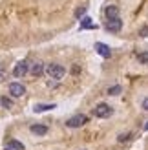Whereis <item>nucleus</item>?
<instances>
[{"label":"nucleus","instance_id":"f257e3e1","mask_svg":"<svg viewBox=\"0 0 148 150\" xmlns=\"http://www.w3.org/2000/svg\"><path fill=\"white\" fill-rule=\"evenodd\" d=\"M46 75L49 79H53V81H61L66 75V68L61 66V64H48L46 66Z\"/></svg>","mask_w":148,"mask_h":150},{"label":"nucleus","instance_id":"f03ea898","mask_svg":"<svg viewBox=\"0 0 148 150\" xmlns=\"http://www.w3.org/2000/svg\"><path fill=\"white\" fill-rule=\"evenodd\" d=\"M112 114H113V108L106 103H99V104H95V108H93V115L97 119H106Z\"/></svg>","mask_w":148,"mask_h":150},{"label":"nucleus","instance_id":"7ed1b4c3","mask_svg":"<svg viewBox=\"0 0 148 150\" xmlns=\"http://www.w3.org/2000/svg\"><path fill=\"white\" fill-rule=\"evenodd\" d=\"M86 123H88V115H84V114H77L70 119H66V126H68V128H80V126H84Z\"/></svg>","mask_w":148,"mask_h":150},{"label":"nucleus","instance_id":"20e7f679","mask_svg":"<svg viewBox=\"0 0 148 150\" xmlns=\"http://www.w3.org/2000/svg\"><path fill=\"white\" fill-rule=\"evenodd\" d=\"M29 70H31V68H29V62L27 61H18L17 64H15V68H13V75L17 79H20V77H24Z\"/></svg>","mask_w":148,"mask_h":150},{"label":"nucleus","instance_id":"39448f33","mask_svg":"<svg viewBox=\"0 0 148 150\" xmlns=\"http://www.w3.org/2000/svg\"><path fill=\"white\" fill-rule=\"evenodd\" d=\"M104 28H106V31H110V33H119L121 29H123V20H121V17L119 18H113V20H108Z\"/></svg>","mask_w":148,"mask_h":150},{"label":"nucleus","instance_id":"423d86ee","mask_svg":"<svg viewBox=\"0 0 148 150\" xmlns=\"http://www.w3.org/2000/svg\"><path fill=\"white\" fill-rule=\"evenodd\" d=\"M95 51L101 55V57H104V59H110L112 57V50H110V46H106L104 42H95Z\"/></svg>","mask_w":148,"mask_h":150},{"label":"nucleus","instance_id":"0eeeda50","mask_svg":"<svg viewBox=\"0 0 148 150\" xmlns=\"http://www.w3.org/2000/svg\"><path fill=\"white\" fill-rule=\"evenodd\" d=\"M9 93H11V97H22L26 93V88H24V84H20V82H11Z\"/></svg>","mask_w":148,"mask_h":150},{"label":"nucleus","instance_id":"6e6552de","mask_svg":"<svg viewBox=\"0 0 148 150\" xmlns=\"http://www.w3.org/2000/svg\"><path fill=\"white\" fill-rule=\"evenodd\" d=\"M29 71H31V75H35V77H40V75L46 71V64L40 62V61H37V62L31 64V70H29Z\"/></svg>","mask_w":148,"mask_h":150},{"label":"nucleus","instance_id":"1a4fd4ad","mask_svg":"<svg viewBox=\"0 0 148 150\" xmlns=\"http://www.w3.org/2000/svg\"><path fill=\"white\" fill-rule=\"evenodd\" d=\"M104 15H106V18H108V20L119 18V7H117V6H113V4L106 6V9H104Z\"/></svg>","mask_w":148,"mask_h":150},{"label":"nucleus","instance_id":"9d476101","mask_svg":"<svg viewBox=\"0 0 148 150\" xmlns=\"http://www.w3.org/2000/svg\"><path fill=\"white\" fill-rule=\"evenodd\" d=\"M29 130H31V134H35V136H46V134H48V126H44V125H31Z\"/></svg>","mask_w":148,"mask_h":150},{"label":"nucleus","instance_id":"9b49d317","mask_svg":"<svg viewBox=\"0 0 148 150\" xmlns=\"http://www.w3.org/2000/svg\"><path fill=\"white\" fill-rule=\"evenodd\" d=\"M53 108H57L55 103H51V104H42V103H39V104H35V106H33V112H35V114H42V112L53 110Z\"/></svg>","mask_w":148,"mask_h":150},{"label":"nucleus","instance_id":"f8f14e48","mask_svg":"<svg viewBox=\"0 0 148 150\" xmlns=\"http://www.w3.org/2000/svg\"><path fill=\"white\" fill-rule=\"evenodd\" d=\"M79 29H97V24H93L90 17H84L82 22H80V26H79Z\"/></svg>","mask_w":148,"mask_h":150},{"label":"nucleus","instance_id":"ddd939ff","mask_svg":"<svg viewBox=\"0 0 148 150\" xmlns=\"http://www.w3.org/2000/svg\"><path fill=\"white\" fill-rule=\"evenodd\" d=\"M0 106L2 108H13V99H9V97H0Z\"/></svg>","mask_w":148,"mask_h":150},{"label":"nucleus","instance_id":"4468645a","mask_svg":"<svg viewBox=\"0 0 148 150\" xmlns=\"http://www.w3.org/2000/svg\"><path fill=\"white\" fill-rule=\"evenodd\" d=\"M7 146H9V148H15V150H24V145H22L20 141H17V139H9Z\"/></svg>","mask_w":148,"mask_h":150},{"label":"nucleus","instance_id":"2eb2a0df","mask_svg":"<svg viewBox=\"0 0 148 150\" xmlns=\"http://www.w3.org/2000/svg\"><path fill=\"white\" fill-rule=\"evenodd\" d=\"M121 92H123V88H121L119 84H113V86H110V88H108V92H106V93H108V95H119Z\"/></svg>","mask_w":148,"mask_h":150},{"label":"nucleus","instance_id":"dca6fc26","mask_svg":"<svg viewBox=\"0 0 148 150\" xmlns=\"http://www.w3.org/2000/svg\"><path fill=\"white\" fill-rule=\"evenodd\" d=\"M132 136H134V134H132V132H126V134H121V136L117 137V141H119V143H126V141H130V139H132Z\"/></svg>","mask_w":148,"mask_h":150},{"label":"nucleus","instance_id":"f3484780","mask_svg":"<svg viewBox=\"0 0 148 150\" xmlns=\"http://www.w3.org/2000/svg\"><path fill=\"white\" fill-rule=\"evenodd\" d=\"M137 61L141 64H148V51H143V53H137Z\"/></svg>","mask_w":148,"mask_h":150},{"label":"nucleus","instance_id":"a211bd4d","mask_svg":"<svg viewBox=\"0 0 148 150\" xmlns=\"http://www.w3.org/2000/svg\"><path fill=\"white\" fill-rule=\"evenodd\" d=\"M139 37H148V26H143L139 29Z\"/></svg>","mask_w":148,"mask_h":150},{"label":"nucleus","instance_id":"6ab92c4d","mask_svg":"<svg viewBox=\"0 0 148 150\" xmlns=\"http://www.w3.org/2000/svg\"><path fill=\"white\" fill-rule=\"evenodd\" d=\"M84 13H86V7H79V9L75 11V17H77V18H80Z\"/></svg>","mask_w":148,"mask_h":150},{"label":"nucleus","instance_id":"aec40b11","mask_svg":"<svg viewBox=\"0 0 148 150\" xmlns=\"http://www.w3.org/2000/svg\"><path fill=\"white\" fill-rule=\"evenodd\" d=\"M141 108H143L144 112H148V97H144V99L141 101Z\"/></svg>","mask_w":148,"mask_h":150},{"label":"nucleus","instance_id":"412c9836","mask_svg":"<svg viewBox=\"0 0 148 150\" xmlns=\"http://www.w3.org/2000/svg\"><path fill=\"white\" fill-rule=\"evenodd\" d=\"M6 150H11V148H9V146H6Z\"/></svg>","mask_w":148,"mask_h":150}]
</instances>
